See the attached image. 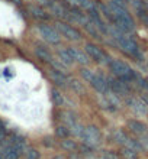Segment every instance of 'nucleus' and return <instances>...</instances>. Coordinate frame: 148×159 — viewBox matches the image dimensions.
Segmentation results:
<instances>
[{
	"label": "nucleus",
	"instance_id": "1",
	"mask_svg": "<svg viewBox=\"0 0 148 159\" xmlns=\"http://www.w3.org/2000/svg\"><path fill=\"white\" fill-rule=\"evenodd\" d=\"M112 10L115 16V26L122 32H132L135 29V20L131 16V13L128 12V9L125 4L118 3L116 0H110L107 4Z\"/></svg>",
	"mask_w": 148,
	"mask_h": 159
},
{
	"label": "nucleus",
	"instance_id": "2",
	"mask_svg": "<svg viewBox=\"0 0 148 159\" xmlns=\"http://www.w3.org/2000/svg\"><path fill=\"white\" fill-rule=\"evenodd\" d=\"M109 67H110V71L113 74L115 77H118L119 80H122L123 83H132L134 78H132V71L131 67L128 65L127 62H123L121 59H110L109 61Z\"/></svg>",
	"mask_w": 148,
	"mask_h": 159
},
{
	"label": "nucleus",
	"instance_id": "3",
	"mask_svg": "<svg viewBox=\"0 0 148 159\" xmlns=\"http://www.w3.org/2000/svg\"><path fill=\"white\" fill-rule=\"evenodd\" d=\"M38 32L41 35V38L51 45H58L61 42V35L55 26H51L48 23H41L38 26Z\"/></svg>",
	"mask_w": 148,
	"mask_h": 159
},
{
	"label": "nucleus",
	"instance_id": "4",
	"mask_svg": "<svg viewBox=\"0 0 148 159\" xmlns=\"http://www.w3.org/2000/svg\"><path fill=\"white\" fill-rule=\"evenodd\" d=\"M116 42H118V45L121 46V49H122L123 52H127L128 55H131L134 58H141L140 48H138V45H136V42L134 41V39H131L129 36H125V35L122 34L116 39Z\"/></svg>",
	"mask_w": 148,
	"mask_h": 159
},
{
	"label": "nucleus",
	"instance_id": "5",
	"mask_svg": "<svg viewBox=\"0 0 148 159\" xmlns=\"http://www.w3.org/2000/svg\"><path fill=\"white\" fill-rule=\"evenodd\" d=\"M83 142L84 145L90 148H98L102 143V134L100 130L96 127V126H87L84 127V133H83Z\"/></svg>",
	"mask_w": 148,
	"mask_h": 159
},
{
	"label": "nucleus",
	"instance_id": "6",
	"mask_svg": "<svg viewBox=\"0 0 148 159\" xmlns=\"http://www.w3.org/2000/svg\"><path fill=\"white\" fill-rule=\"evenodd\" d=\"M55 28L60 32V35H63L64 38H67L68 41H80L81 34L76 28H73L71 25H68L63 20H57L55 22Z\"/></svg>",
	"mask_w": 148,
	"mask_h": 159
},
{
	"label": "nucleus",
	"instance_id": "7",
	"mask_svg": "<svg viewBox=\"0 0 148 159\" xmlns=\"http://www.w3.org/2000/svg\"><path fill=\"white\" fill-rule=\"evenodd\" d=\"M84 51H86V54L89 55L93 61H96V62H99V64H102V62H103V64H109L110 58L106 55V52L102 49L100 46L94 45V43H86V45H84Z\"/></svg>",
	"mask_w": 148,
	"mask_h": 159
},
{
	"label": "nucleus",
	"instance_id": "8",
	"mask_svg": "<svg viewBox=\"0 0 148 159\" xmlns=\"http://www.w3.org/2000/svg\"><path fill=\"white\" fill-rule=\"evenodd\" d=\"M107 85H109L110 90L119 97H128L131 94L129 84L123 83L122 80H119L118 77H116V78H107Z\"/></svg>",
	"mask_w": 148,
	"mask_h": 159
},
{
	"label": "nucleus",
	"instance_id": "9",
	"mask_svg": "<svg viewBox=\"0 0 148 159\" xmlns=\"http://www.w3.org/2000/svg\"><path fill=\"white\" fill-rule=\"evenodd\" d=\"M127 104L131 107V110H134L138 116H145L148 113V106L142 97H128Z\"/></svg>",
	"mask_w": 148,
	"mask_h": 159
},
{
	"label": "nucleus",
	"instance_id": "10",
	"mask_svg": "<svg viewBox=\"0 0 148 159\" xmlns=\"http://www.w3.org/2000/svg\"><path fill=\"white\" fill-rule=\"evenodd\" d=\"M127 126H128V129H129V132L135 134L138 139L148 134L147 125H145V123H142V121H140V120H136V119H131V120H128L127 121Z\"/></svg>",
	"mask_w": 148,
	"mask_h": 159
},
{
	"label": "nucleus",
	"instance_id": "11",
	"mask_svg": "<svg viewBox=\"0 0 148 159\" xmlns=\"http://www.w3.org/2000/svg\"><path fill=\"white\" fill-rule=\"evenodd\" d=\"M48 75H50V80L57 85V87H61V88L68 87V78L65 77V74H63V72H60V71H57V70L50 67Z\"/></svg>",
	"mask_w": 148,
	"mask_h": 159
},
{
	"label": "nucleus",
	"instance_id": "12",
	"mask_svg": "<svg viewBox=\"0 0 148 159\" xmlns=\"http://www.w3.org/2000/svg\"><path fill=\"white\" fill-rule=\"evenodd\" d=\"M68 51H70L71 57L74 58V61L79 62L80 65L86 67V65H89L90 64V57L86 54V51H81V49H79V48H76V46H70Z\"/></svg>",
	"mask_w": 148,
	"mask_h": 159
},
{
	"label": "nucleus",
	"instance_id": "13",
	"mask_svg": "<svg viewBox=\"0 0 148 159\" xmlns=\"http://www.w3.org/2000/svg\"><path fill=\"white\" fill-rule=\"evenodd\" d=\"M48 7H50V10L57 17H60V19H68V9L64 4L60 3V2H52L51 0L50 3H48Z\"/></svg>",
	"mask_w": 148,
	"mask_h": 159
},
{
	"label": "nucleus",
	"instance_id": "14",
	"mask_svg": "<svg viewBox=\"0 0 148 159\" xmlns=\"http://www.w3.org/2000/svg\"><path fill=\"white\" fill-rule=\"evenodd\" d=\"M28 12H29V15L34 19H36V20H48L50 19V15H48L45 10H44L42 7H39V6H36V4H28Z\"/></svg>",
	"mask_w": 148,
	"mask_h": 159
},
{
	"label": "nucleus",
	"instance_id": "15",
	"mask_svg": "<svg viewBox=\"0 0 148 159\" xmlns=\"http://www.w3.org/2000/svg\"><path fill=\"white\" fill-rule=\"evenodd\" d=\"M57 55H58V59L61 61L63 64H65L67 67H71V65H74V58L71 57V54H70V51H68V48H61V49H58V52H57Z\"/></svg>",
	"mask_w": 148,
	"mask_h": 159
},
{
	"label": "nucleus",
	"instance_id": "16",
	"mask_svg": "<svg viewBox=\"0 0 148 159\" xmlns=\"http://www.w3.org/2000/svg\"><path fill=\"white\" fill-rule=\"evenodd\" d=\"M34 52H35V55L38 57V59H41L42 62L48 64V65H50L51 61L54 59V57H52V54H51L50 51L45 49V48H41V46H36L34 49Z\"/></svg>",
	"mask_w": 148,
	"mask_h": 159
},
{
	"label": "nucleus",
	"instance_id": "17",
	"mask_svg": "<svg viewBox=\"0 0 148 159\" xmlns=\"http://www.w3.org/2000/svg\"><path fill=\"white\" fill-rule=\"evenodd\" d=\"M60 146H61V149H64V151H67V152H76L77 149H79L77 143L68 138L61 139V140H60Z\"/></svg>",
	"mask_w": 148,
	"mask_h": 159
},
{
	"label": "nucleus",
	"instance_id": "18",
	"mask_svg": "<svg viewBox=\"0 0 148 159\" xmlns=\"http://www.w3.org/2000/svg\"><path fill=\"white\" fill-rule=\"evenodd\" d=\"M68 87L71 88L73 91H76L77 94H84V87H83V84L79 81L77 78H74V77H70L68 78Z\"/></svg>",
	"mask_w": 148,
	"mask_h": 159
},
{
	"label": "nucleus",
	"instance_id": "19",
	"mask_svg": "<svg viewBox=\"0 0 148 159\" xmlns=\"http://www.w3.org/2000/svg\"><path fill=\"white\" fill-rule=\"evenodd\" d=\"M121 156L123 159H138V152L127 146H121Z\"/></svg>",
	"mask_w": 148,
	"mask_h": 159
},
{
	"label": "nucleus",
	"instance_id": "20",
	"mask_svg": "<svg viewBox=\"0 0 148 159\" xmlns=\"http://www.w3.org/2000/svg\"><path fill=\"white\" fill-rule=\"evenodd\" d=\"M55 134H57L60 139H65L71 134V132H70V127H67L65 125L61 123V125H58L57 127H55Z\"/></svg>",
	"mask_w": 148,
	"mask_h": 159
},
{
	"label": "nucleus",
	"instance_id": "21",
	"mask_svg": "<svg viewBox=\"0 0 148 159\" xmlns=\"http://www.w3.org/2000/svg\"><path fill=\"white\" fill-rule=\"evenodd\" d=\"M51 98H52V101H54L55 106H64V103H65L64 96L58 91V90H55V88L51 91Z\"/></svg>",
	"mask_w": 148,
	"mask_h": 159
},
{
	"label": "nucleus",
	"instance_id": "22",
	"mask_svg": "<svg viewBox=\"0 0 148 159\" xmlns=\"http://www.w3.org/2000/svg\"><path fill=\"white\" fill-rule=\"evenodd\" d=\"M70 132H71V134H74L76 138H83V133H84V126H81L79 121L77 123H74V125L70 127Z\"/></svg>",
	"mask_w": 148,
	"mask_h": 159
},
{
	"label": "nucleus",
	"instance_id": "23",
	"mask_svg": "<svg viewBox=\"0 0 148 159\" xmlns=\"http://www.w3.org/2000/svg\"><path fill=\"white\" fill-rule=\"evenodd\" d=\"M4 153H6V159H19L21 158V152L17 151L16 148H13L12 145L6 148Z\"/></svg>",
	"mask_w": 148,
	"mask_h": 159
},
{
	"label": "nucleus",
	"instance_id": "24",
	"mask_svg": "<svg viewBox=\"0 0 148 159\" xmlns=\"http://www.w3.org/2000/svg\"><path fill=\"white\" fill-rule=\"evenodd\" d=\"M23 155H25L26 159H39V156H41V155H39V152L36 151L35 148H28Z\"/></svg>",
	"mask_w": 148,
	"mask_h": 159
},
{
	"label": "nucleus",
	"instance_id": "25",
	"mask_svg": "<svg viewBox=\"0 0 148 159\" xmlns=\"http://www.w3.org/2000/svg\"><path fill=\"white\" fill-rule=\"evenodd\" d=\"M94 71H92V70H89V68H83L81 70V77L87 81V83H92L93 81V78H94Z\"/></svg>",
	"mask_w": 148,
	"mask_h": 159
},
{
	"label": "nucleus",
	"instance_id": "26",
	"mask_svg": "<svg viewBox=\"0 0 148 159\" xmlns=\"http://www.w3.org/2000/svg\"><path fill=\"white\" fill-rule=\"evenodd\" d=\"M138 17L141 19V22L144 23V26L148 29V13L145 12L144 9H141V7H138Z\"/></svg>",
	"mask_w": 148,
	"mask_h": 159
},
{
	"label": "nucleus",
	"instance_id": "27",
	"mask_svg": "<svg viewBox=\"0 0 148 159\" xmlns=\"http://www.w3.org/2000/svg\"><path fill=\"white\" fill-rule=\"evenodd\" d=\"M77 4L81 6V7H84V9H89V10L94 9L93 2H92V0H77Z\"/></svg>",
	"mask_w": 148,
	"mask_h": 159
},
{
	"label": "nucleus",
	"instance_id": "28",
	"mask_svg": "<svg viewBox=\"0 0 148 159\" xmlns=\"http://www.w3.org/2000/svg\"><path fill=\"white\" fill-rule=\"evenodd\" d=\"M103 156H105V159H121L116 153H113V152H110V151H106L103 153Z\"/></svg>",
	"mask_w": 148,
	"mask_h": 159
},
{
	"label": "nucleus",
	"instance_id": "29",
	"mask_svg": "<svg viewBox=\"0 0 148 159\" xmlns=\"http://www.w3.org/2000/svg\"><path fill=\"white\" fill-rule=\"evenodd\" d=\"M140 142H141V145H142V148H144V151L148 152V134L140 138Z\"/></svg>",
	"mask_w": 148,
	"mask_h": 159
},
{
	"label": "nucleus",
	"instance_id": "30",
	"mask_svg": "<svg viewBox=\"0 0 148 159\" xmlns=\"http://www.w3.org/2000/svg\"><path fill=\"white\" fill-rule=\"evenodd\" d=\"M4 151H6V148L0 146V159H6V153H4Z\"/></svg>",
	"mask_w": 148,
	"mask_h": 159
},
{
	"label": "nucleus",
	"instance_id": "31",
	"mask_svg": "<svg viewBox=\"0 0 148 159\" xmlns=\"http://www.w3.org/2000/svg\"><path fill=\"white\" fill-rule=\"evenodd\" d=\"M36 2H39L41 4H47V6H48V3H50L51 0H36Z\"/></svg>",
	"mask_w": 148,
	"mask_h": 159
},
{
	"label": "nucleus",
	"instance_id": "32",
	"mask_svg": "<svg viewBox=\"0 0 148 159\" xmlns=\"http://www.w3.org/2000/svg\"><path fill=\"white\" fill-rule=\"evenodd\" d=\"M142 100H144L145 103H147V106H148V94H144V96H142Z\"/></svg>",
	"mask_w": 148,
	"mask_h": 159
},
{
	"label": "nucleus",
	"instance_id": "33",
	"mask_svg": "<svg viewBox=\"0 0 148 159\" xmlns=\"http://www.w3.org/2000/svg\"><path fill=\"white\" fill-rule=\"evenodd\" d=\"M12 3H15V4H21L22 3V0H10Z\"/></svg>",
	"mask_w": 148,
	"mask_h": 159
},
{
	"label": "nucleus",
	"instance_id": "34",
	"mask_svg": "<svg viewBox=\"0 0 148 159\" xmlns=\"http://www.w3.org/2000/svg\"><path fill=\"white\" fill-rule=\"evenodd\" d=\"M54 159H64V156H61V155H57Z\"/></svg>",
	"mask_w": 148,
	"mask_h": 159
},
{
	"label": "nucleus",
	"instance_id": "35",
	"mask_svg": "<svg viewBox=\"0 0 148 159\" xmlns=\"http://www.w3.org/2000/svg\"><path fill=\"white\" fill-rule=\"evenodd\" d=\"M145 90L148 91V80H145Z\"/></svg>",
	"mask_w": 148,
	"mask_h": 159
}]
</instances>
